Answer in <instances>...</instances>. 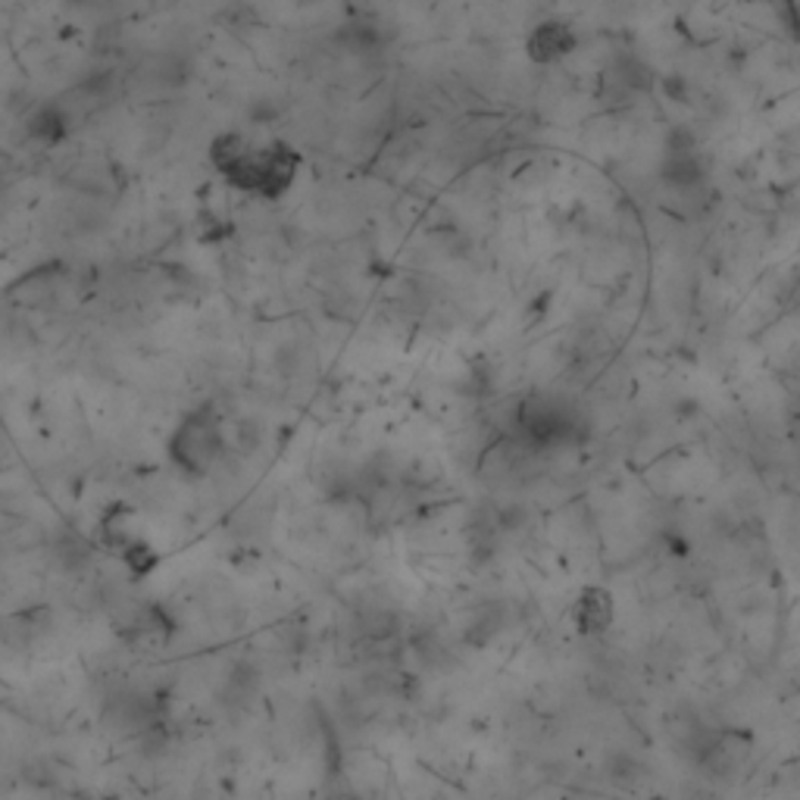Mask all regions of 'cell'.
I'll return each instance as SVG.
<instances>
[{
  "instance_id": "obj_1",
  "label": "cell",
  "mask_w": 800,
  "mask_h": 800,
  "mask_svg": "<svg viewBox=\"0 0 800 800\" xmlns=\"http://www.w3.org/2000/svg\"><path fill=\"white\" fill-rule=\"evenodd\" d=\"M210 163L234 191L279 200L298 179L300 157L284 141H257L250 134L226 132L210 144Z\"/></svg>"
},
{
  "instance_id": "obj_2",
  "label": "cell",
  "mask_w": 800,
  "mask_h": 800,
  "mask_svg": "<svg viewBox=\"0 0 800 800\" xmlns=\"http://www.w3.org/2000/svg\"><path fill=\"white\" fill-rule=\"evenodd\" d=\"M169 460L182 469L184 476L203 479L210 476L226 453V434L213 403H200L172 429L167 441Z\"/></svg>"
},
{
  "instance_id": "obj_3",
  "label": "cell",
  "mask_w": 800,
  "mask_h": 800,
  "mask_svg": "<svg viewBox=\"0 0 800 800\" xmlns=\"http://www.w3.org/2000/svg\"><path fill=\"white\" fill-rule=\"evenodd\" d=\"M513 426H517L519 441L529 450H557L576 441L579 413L563 398L529 394V398L519 400Z\"/></svg>"
},
{
  "instance_id": "obj_4",
  "label": "cell",
  "mask_w": 800,
  "mask_h": 800,
  "mask_svg": "<svg viewBox=\"0 0 800 800\" xmlns=\"http://www.w3.org/2000/svg\"><path fill=\"white\" fill-rule=\"evenodd\" d=\"M660 176L669 188L676 191H691L700 188L703 176H707V163L700 157L698 134L688 129H672L663 148V163H660Z\"/></svg>"
},
{
  "instance_id": "obj_5",
  "label": "cell",
  "mask_w": 800,
  "mask_h": 800,
  "mask_svg": "<svg viewBox=\"0 0 800 800\" xmlns=\"http://www.w3.org/2000/svg\"><path fill=\"white\" fill-rule=\"evenodd\" d=\"M617 622V600L607 588L588 584L579 591V598L572 603V626L584 638H600L610 632V626Z\"/></svg>"
},
{
  "instance_id": "obj_6",
  "label": "cell",
  "mask_w": 800,
  "mask_h": 800,
  "mask_svg": "<svg viewBox=\"0 0 800 800\" xmlns=\"http://www.w3.org/2000/svg\"><path fill=\"white\" fill-rule=\"evenodd\" d=\"M576 50V32L567 22H541L529 38V57L534 63H553Z\"/></svg>"
}]
</instances>
